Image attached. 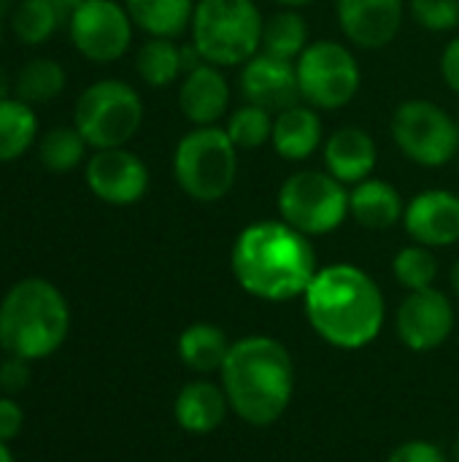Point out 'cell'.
Here are the masks:
<instances>
[{
    "label": "cell",
    "instance_id": "7bdbcfd3",
    "mask_svg": "<svg viewBox=\"0 0 459 462\" xmlns=\"http://www.w3.org/2000/svg\"><path fill=\"white\" fill-rule=\"evenodd\" d=\"M457 127H459V114H457Z\"/></svg>",
    "mask_w": 459,
    "mask_h": 462
},
{
    "label": "cell",
    "instance_id": "484cf974",
    "mask_svg": "<svg viewBox=\"0 0 459 462\" xmlns=\"http://www.w3.org/2000/svg\"><path fill=\"white\" fill-rule=\"evenodd\" d=\"M135 70L143 84L154 89L170 87L176 79L184 76L181 46H176L173 38H149L135 54Z\"/></svg>",
    "mask_w": 459,
    "mask_h": 462
},
{
    "label": "cell",
    "instance_id": "1f68e13d",
    "mask_svg": "<svg viewBox=\"0 0 459 462\" xmlns=\"http://www.w3.org/2000/svg\"><path fill=\"white\" fill-rule=\"evenodd\" d=\"M409 8L422 30L449 32L459 27V0H411Z\"/></svg>",
    "mask_w": 459,
    "mask_h": 462
},
{
    "label": "cell",
    "instance_id": "ffe728a7",
    "mask_svg": "<svg viewBox=\"0 0 459 462\" xmlns=\"http://www.w3.org/2000/svg\"><path fill=\"white\" fill-rule=\"evenodd\" d=\"M227 395L219 384L197 379L181 387L173 403V414L181 430L195 433V436H208L222 428L227 417Z\"/></svg>",
    "mask_w": 459,
    "mask_h": 462
},
{
    "label": "cell",
    "instance_id": "d590c367",
    "mask_svg": "<svg viewBox=\"0 0 459 462\" xmlns=\"http://www.w3.org/2000/svg\"><path fill=\"white\" fill-rule=\"evenodd\" d=\"M441 76L449 84V89H454L459 95V35L446 43L441 54Z\"/></svg>",
    "mask_w": 459,
    "mask_h": 462
},
{
    "label": "cell",
    "instance_id": "836d02e7",
    "mask_svg": "<svg viewBox=\"0 0 459 462\" xmlns=\"http://www.w3.org/2000/svg\"><path fill=\"white\" fill-rule=\"evenodd\" d=\"M27 382H30V360L8 355V360H3L0 365V390L16 395L27 387Z\"/></svg>",
    "mask_w": 459,
    "mask_h": 462
},
{
    "label": "cell",
    "instance_id": "7c38bea8",
    "mask_svg": "<svg viewBox=\"0 0 459 462\" xmlns=\"http://www.w3.org/2000/svg\"><path fill=\"white\" fill-rule=\"evenodd\" d=\"M84 181L97 200L108 206H133L143 200L151 179L146 162L127 146H119L92 152L84 165Z\"/></svg>",
    "mask_w": 459,
    "mask_h": 462
},
{
    "label": "cell",
    "instance_id": "83f0119b",
    "mask_svg": "<svg viewBox=\"0 0 459 462\" xmlns=\"http://www.w3.org/2000/svg\"><path fill=\"white\" fill-rule=\"evenodd\" d=\"M306 46H308V24L298 14V8H284L265 22L260 51L295 62L306 51Z\"/></svg>",
    "mask_w": 459,
    "mask_h": 462
},
{
    "label": "cell",
    "instance_id": "74e56055",
    "mask_svg": "<svg viewBox=\"0 0 459 462\" xmlns=\"http://www.w3.org/2000/svg\"><path fill=\"white\" fill-rule=\"evenodd\" d=\"M279 5H284V8H303V5H311V3H317V0H276Z\"/></svg>",
    "mask_w": 459,
    "mask_h": 462
},
{
    "label": "cell",
    "instance_id": "2e32d148",
    "mask_svg": "<svg viewBox=\"0 0 459 462\" xmlns=\"http://www.w3.org/2000/svg\"><path fill=\"white\" fill-rule=\"evenodd\" d=\"M403 227L427 249L452 246L459 241V195L449 189H425L406 203Z\"/></svg>",
    "mask_w": 459,
    "mask_h": 462
},
{
    "label": "cell",
    "instance_id": "cb8c5ba5",
    "mask_svg": "<svg viewBox=\"0 0 459 462\" xmlns=\"http://www.w3.org/2000/svg\"><path fill=\"white\" fill-rule=\"evenodd\" d=\"M38 141L35 106L19 97H0V162L24 157Z\"/></svg>",
    "mask_w": 459,
    "mask_h": 462
},
{
    "label": "cell",
    "instance_id": "4316f807",
    "mask_svg": "<svg viewBox=\"0 0 459 462\" xmlns=\"http://www.w3.org/2000/svg\"><path fill=\"white\" fill-rule=\"evenodd\" d=\"M38 160L49 173H70L76 171L89 152V143L84 141V135L73 127V125H60L46 130L38 143H35Z\"/></svg>",
    "mask_w": 459,
    "mask_h": 462
},
{
    "label": "cell",
    "instance_id": "4dcf8cb0",
    "mask_svg": "<svg viewBox=\"0 0 459 462\" xmlns=\"http://www.w3.org/2000/svg\"><path fill=\"white\" fill-rule=\"evenodd\" d=\"M392 273H395L398 284L406 287L409 292L427 290V287H433V282L438 276V260H436L433 249H427L422 244H411L395 254Z\"/></svg>",
    "mask_w": 459,
    "mask_h": 462
},
{
    "label": "cell",
    "instance_id": "7402d4cb",
    "mask_svg": "<svg viewBox=\"0 0 459 462\" xmlns=\"http://www.w3.org/2000/svg\"><path fill=\"white\" fill-rule=\"evenodd\" d=\"M195 5V0H124L133 24L149 38H176L189 30Z\"/></svg>",
    "mask_w": 459,
    "mask_h": 462
},
{
    "label": "cell",
    "instance_id": "d4e9b609",
    "mask_svg": "<svg viewBox=\"0 0 459 462\" xmlns=\"http://www.w3.org/2000/svg\"><path fill=\"white\" fill-rule=\"evenodd\" d=\"M65 84H68V73L57 60L35 57V60H27L16 70V76H14V97L24 100L30 106H41V103H49V100L60 97Z\"/></svg>",
    "mask_w": 459,
    "mask_h": 462
},
{
    "label": "cell",
    "instance_id": "7a4b0ae2",
    "mask_svg": "<svg viewBox=\"0 0 459 462\" xmlns=\"http://www.w3.org/2000/svg\"><path fill=\"white\" fill-rule=\"evenodd\" d=\"M303 303L314 333L335 349L373 344L387 319V303L376 279L349 263L319 268Z\"/></svg>",
    "mask_w": 459,
    "mask_h": 462
},
{
    "label": "cell",
    "instance_id": "5bb4252c",
    "mask_svg": "<svg viewBox=\"0 0 459 462\" xmlns=\"http://www.w3.org/2000/svg\"><path fill=\"white\" fill-rule=\"evenodd\" d=\"M238 84H241V95L246 97V103L260 106L271 114H279L284 108L303 103L295 62L271 57L265 51H257L249 62H243Z\"/></svg>",
    "mask_w": 459,
    "mask_h": 462
},
{
    "label": "cell",
    "instance_id": "603a6c76",
    "mask_svg": "<svg viewBox=\"0 0 459 462\" xmlns=\"http://www.w3.org/2000/svg\"><path fill=\"white\" fill-rule=\"evenodd\" d=\"M230 346L225 330L211 322H195L179 336V357L195 374L222 371Z\"/></svg>",
    "mask_w": 459,
    "mask_h": 462
},
{
    "label": "cell",
    "instance_id": "6da1fadb",
    "mask_svg": "<svg viewBox=\"0 0 459 462\" xmlns=\"http://www.w3.org/2000/svg\"><path fill=\"white\" fill-rule=\"evenodd\" d=\"M230 268L241 290L268 303L306 295L319 271L311 238L284 219H265L243 227L235 236Z\"/></svg>",
    "mask_w": 459,
    "mask_h": 462
},
{
    "label": "cell",
    "instance_id": "e575fe53",
    "mask_svg": "<svg viewBox=\"0 0 459 462\" xmlns=\"http://www.w3.org/2000/svg\"><path fill=\"white\" fill-rule=\"evenodd\" d=\"M24 425V414L14 398H0V441L11 444Z\"/></svg>",
    "mask_w": 459,
    "mask_h": 462
},
{
    "label": "cell",
    "instance_id": "5b68a950",
    "mask_svg": "<svg viewBox=\"0 0 459 462\" xmlns=\"http://www.w3.org/2000/svg\"><path fill=\"white\" fill-rule=\"evenodd\" d=\"M262 14L254 0H197L192 16V46L216 65H243L262 46Z\"/></svg>",
    "mask_w": 459,
    "mask_h": 462
},
{
    "label": "cell",
    "instance_id": "ee69618b",
    "mask_svg": "<svg viewBox=\"0 0 459 462\" xmlns=\"http://www.w3.org/2000/svg\"><path fill=\"white\" fill-rule=\"evenodd\" d=\"M0 38H3V30H0Z\"/></svg>",
    "mask_w": 459,
    "mask_h": 462
},
{
    "label": "cell",
    "instance_id": "60d3db41",
    "mask_svg": "<svg viewBox=\"0 0 459 462\" xmlns=\"http://www.w3.org/2000/svg\"><path fill=\"white\" fill-rule=\"evenodd\" d=\"M0 462H16L14 460V452H11L8 444H3V441H0Z\"/></svg>",
    "mask_w": 459,
    "mask_h": 462
},
{
    "label": "cell",
    "instance_id": "ba28073f",
    "mask_svg": "<svg viewBox=\"0 0 459 462\" xmlns=\"http://www.w3.org/2000/svg\"><path fill=\"white\" fill-rule=\"evenodd\" d=\"M279 217L303 236H327L349 217V189L322 171H298L279 187Z\"/></svg>",
    "mask_w": 459,
    "mask_h": 462
},
{
    "label": "cell",
    "instance_id": "4fadbf2b",
    "mask_svg": "<svg viewBox=\"0 0 459 462\" xmlns=\"http://www.w3.org/2000/svg\"><path fill=\"white\" fill-rule=\"evenodd\" d=\"M395 328L411 352H433L446 344L454 330V306L449 295L436 287L409 292L398 309Z\"/></svg>",
    "mask_w": 459,
    "mask_h": 462
},
{
    "label": "cell",
    "instance_id": "8fae6325",
    "mask_svg": "<svg viewBox=\"0 0 459 462\" xmlns=\"http://www.w3.org/2000/svg\"><path fill=\"white\" fill-rule=\"evenodd\" d=\"M65 27L84 60L116 62L127 54L135 24L119 0H84Z\"/></svg>",
    "mask_w": 459,
    "mask_h": 462
},
{
    "label": "cell",
    "instance_id": "8992f818",
    "mask_svg": "<svg viewBox=\"0 0 459 462\" xmlns=\"http://www.w3.org/2000/svg\"><path fill=\"white\" fill-rule=\"evenodd\" d=\"M173 179L197 203H216L230 195L238 179V149L225 127H192L173 152Z\"/></svg>",
    "mask_w": 459,
    "mask_h": 462
},
{
    "label": "cell",
    "instance_id": "d6986e66",
    "mask_svg": "<svg viewBox=\"0 0 459 462\" xmlns=\"http://www.w3.org/2000/svg\"><path fill=\"white\" fill-rule=\"evenodd\" d=\"M271 143L281 160L303 162L314 152L325 146V127L317 108L308 103H298L292 108H284L273 116V135Z\"/></svg>",
    "mask_w": 459,
    "mask_h": 462
},
{
    "label": "cell",
    "instance_id": "277c9868",
    "mask_svg": "<svg viewBox=\"0 0 459 462\" xmlns=\"http://www.w3.org/2000/svg\"><path fill=\"white\" fill-rule=\"evenodd\" d=\"M68 330V300L49 279H19L0 300V346L14 357L46 360L65 344Z\"/></svg>",
    "mask_w": 459,
    "mask_h": 462
},
{
    "label": "cell",
    "instance_id": "e0dca14e",
    "mask_svg": "<svg viewBox=\"0 0 459 462\" xmlns=\"http://www.w3.org/2000/svg\"><path fill=\"white\" fill-rule=\"evenodd\" d=\"M179 108L195 127L216 125L230 108V87L222 70L211 62L187 70L179 87Z\"/></svg>",
    "mask_w": 459,
    "mask_h": 462
},
{
    "label": "cell",
    "instance_id": "8d00e7d4",
    "mask_svg": "<svg viewBox=\"0 0 459 462\" xmlns=\"http://www.w3.org/2000/svg\"><path fill=\"white\" fill-rule=\"evenodd\" d=\"M54 8H57V14H60V19H62V24H68V19L76 14V8L84 3V0H49Z\"/></svg>",
    "mask_w": 459,
    "mask_h": 462
},
{
    "label": "cell",
    "instance_id": "3957f363",
    "mask_svg": "<svg viewBox=\"0 0 459 462\" xmlns=\"http://www.w3.org/2000/svg\"><path fill=\"white\" fill-rule=\"evenodd\" d=\"M222 390L230 409L252 428L281 420L295 395V363L271 336H249L230 346L222 365Z\"/></svg>",
    "mask_w": 459,
    "mask_h": 462
},
{
    "label": "cell",
    "instance_id": "f1b7e54d",
    "mask_svg": "<svg viewBox=\"0 0 459 462\" xmlns=\"http://www.w3.org/2000/svg\"><path fill=\"white\" fill-rule=\"evenodd\" d=\"M60 24L62 19L49 0H19L11 14V30L24 46L46 43Z\"/></svg>",
    "mask_w": 459,
    "mask_h": 462
},
{
    "label": "cell",
    "instance_id": "f546056e",
    "mask_svg": "<svg viewBox=\"0 0 459 462\" xmlns=\"http://www.w3.org/2000/svg\"><path fill=\"white\" fill-rule=\"evenodd\" d=\"M273 116L271 111L260 108V106H252V103H243L238 106L230 116H227V125H225V133L230 135V141L235 143V149L241 152H252V149H260L271 141L273 135Z\"/></svg>",
    "mask_w": 459,
    "mask_h": 462
},
{
    "label": "cell",
    "instance_id": "9c48e42d",
    "mask_svg": "<svg viewBox=\"0 0 459 462\" xmlns=\"http://www.w3.org/2000/svg\"><path fill=\"white\" fill-rule=\"evenodd\" d=\"M390 130L403 157L422 168H444L459 157L457 116L433 100H403Z\"/></svg>",
    "mask_w": 459,
    "mask_h": 462
},
{
    "label": "cell",
    "instance_id": "b9f144b4",
    "mask_svg": "<svg viewBox=\"0 0 459 462\" xmlns=\"http://www.w3.org/2000/svg\"><path fill=\"white\" fill-rule=\"evenodd\" d=\"M454 462H459V436L457 441H454Z\"/></svg>",
    "mask_w": 459,
    "mask_h": 462
},
{
    "label": "cell",
    "instance_id": "44dd1931",
    "mask_svg": "<svg viewBox=\"0 0 459 462\" xmlns=\"http://www.w3.org/2000/svg\"><path fill=\"white\" fill-rule=\"evenodd\" d=\"M406 203L384 179H365L349 192V217L365 230H390L403 222Z\"/></svg>",
    "mask_w": 459,
    "mask_h": 462
},
{
    "label": "cell",
    "instance_id": "9a60e30c",
    "mask_svg": "<svg viewBox=\"0 0 459 462\" xmlns=\"http://www.w3.org/2000/svg\"><path fill=\"white\" fill-rule=\"evenodd\" d=\"M341 32L360 49H384L403 27V0H335Z\"/></svg>",
    "mask_w": 459,
    "mask_h": 462
},
{
    "label": "cell",
    "instance_id": "d6a6232c",
    "mask_svg": "<svg viewBox=\"0 0 459 462\" xmlns=\"http://www.w3.org/2000/svg\"><path fill=\"white\" fill-rule=\"evenodd\" d=\"M387 462H449V457H446L436 444L417 439V441L400 444V447L387 457Z\"/></svg>",
    "mask_w": 459,
    "mask_h": 462
},
{
    "label": "cell",
    "instance_id": "52a82bcc",
    "mask_svg": "<svg viewBox=\"0 0 459 462\" xmlns=\"http://www.w3.org/2000/svg\"><path fill=\"white\" fill-rule=\"evenodd\" d=\"M143 125V100L135 87L122 79H100L89 84L73 108V127L92 152L127 146Z\"/></svg>",
    "mask_w": 459,
    "mask_h": 462
},
{
    "label": "cell",
    "instance_id": "30bf717a",
    "mask_svg": "<svg viewBox=\"0 0 459 462\" xmlns=\"http://www.w3.org/2000/svg\"><path fill=\"white\" fill-rule=\"evenodd\" d=\"M303 103L319 111H338L354 100L363 70L349 46L338 41H314L295 60Z\"/></svg>",
    "mask_w": 459,
    "mask_h": 462
},
{
    "label": "cell",
    "instance_id": "ab89813d",
    "mask_svg": "<svg viewBox=\"0 0 459 462\" xmlns=\"http://www.w3.org/2000/svg\"><path fill=\"white\" fill-rule=\"evenodd\" d=\"M8 87H11V81H8L5 70H0V97H11L8 95Z\"/></svg>",
    "mask_w": 459,
    "mask_h": 462
},
{
    "label": "cell",
    "instance_id": "ac0fdd59",
    "mask_svg": "<svg viewBox=\"0 0 459 462\" xmlns=\"http://www.w3.org/2000/svg\"><path fill=\"white\" fill-rule=\"evenodd\" d=\"M322 154H325L327 173L335 176L341 184H360L371 179L379 162V149L373 135L357 125H346L330 133L322 146Z\"/></svg>",
    "mask_w": 459,
    "mask_h": 462
},
{
    "label": "cell",
    "instance_id": "f35d334b",
    "mask_svg": "<svg viewBox=\"0 0 459 462\" xmlns=\"http://www.w3.org/2000/svg\"><path fill=\"white\" fill-rule=\"evenodd\" d=\"M449 284L454 290V295H459V260L452 265V273H449Z\"/></svg>",
    "mask_w": 459,
    "mask_h": 462
}]
</instances>
